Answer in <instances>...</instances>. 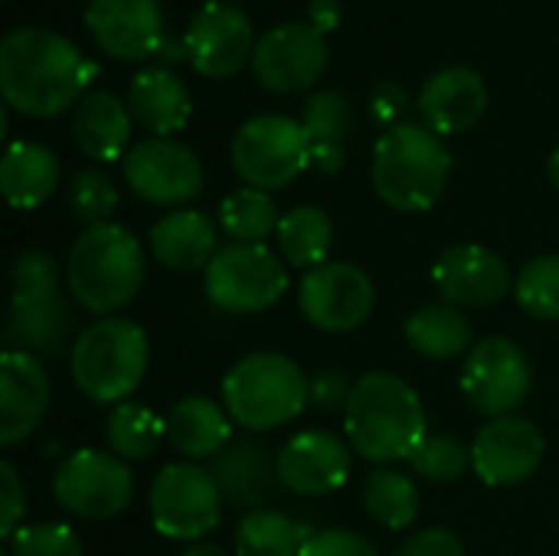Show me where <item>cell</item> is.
Returning a JSON list of instances; mask_svg holds the SVG:
<instances>
[{
  "mask_svg": "<svg viewBox=\"0 0 559 556\" xmlns=\"http://www.w3.org/2000/svg\"><path fill=\"white\" fill-rule=\"evenodd\" d=\"M547 174H550V184L559 190V147L547 157Z\"/></svg>",
  "mask_w": 559,
  "mask_h": 556,
  "instance_id": "cell-47",
  "label": "cell"
},
{
  "mask_svg": "<svg viewBox=\"0 0 559 556\" xmlns=\"http://www.w3.org/2000/svg\"><path fill=\"white\" fill-rule=\"evenodd\" d=\"M298 556H380L377 547L357 534V531H347V528H328V531H314L301 554Z\"/></svg>",
  "mask_w": 559,
  "mask_h": 556,
  "instance_id": "cell-40",
  "label": "cell"
},
{
  "mask_svg": "<svg viewBox=\"0 0 559 556\" xmlns=\"http://www.w3.org/2000/svg\"><path fill=\"white\" fill-rule=\"evenodd\" d=\"M354 383L347 380L344 370L337 367H324L308 380V406H314L318 413H337L347 410Z\"/></svg>",
  "mask_w": 559,
  "mask_h": 556,
  "instance_id": "cell-41",
  "label": "cell"
},
{
  "mask_svg": "<svg viewBox=\"0 0 559 556\" xmlns=\"http://www.w3.org/2000/svg\"><path fill=\"white\" fill-rule=\"evenodd\" d=\"M223 495L210 475L193 462H170L151 482V524L160 537L200 544L223 521Z\"/></svg>",
  "mask_w": 559,
  "mask_h": 556,
  "instance_id": "cell-10",
  "label": "cell"
},
{
  "mask_svg": "<svg viewBox=\"0 0 559 556\" xmlns=\"http://www.w3.org/2000/svg\"><path fill=\"white\" fill-rule=\"evenodd\" d=\"M514 298L534 321H559V256H534L514 279Z\"/></svg>",
  "mask_w": 559,
  "mask_h": 556,
  "instance_id": "cell-36",
  "label": "cell"
},
{
  "mask_svg": "<svg viewBox=\"0 0 559 556\" xmlns=\"http://www.w3.org/2000/svg\"><path fill=\"white\" fill-rule=\"evenodd\" d=\"M7 544H10L7 547L10 556H85L79 534L59 521L20 524Z\"/></svg>",
  "mask_w": 559,
  "mask_h": 556,
  "instance_id": "cell-39",
  "label": "cell"
},
{
  "mask_svg": "<svg viewBox=\"0 0 559 556\" xmlns=\"http://www.w3.org/2000/svg\"><path fill=\"white\" fill-rule=\"evenodd\" d=\"M13 301L3 324L7 351L33 357H59L72 347V305L59 288V265L49 252L23 249L10 262Z\"/></svg>",
  "mask_w": 559,
  "mask_h": 556,
  "instance_id": "cell-5",
  "label": "cell"
},
{
  "mask_svg": "<svg viewBox=\"0 0 559 556\" xmlns=\"http://www.w3.org/2000/svg\"><path fill=\"white\" fill-rule=\"evenodd\" d=\"M547 456V436L524 416H501L478 429L472 469L488 488H514L537 475Z\"/></svg>",
  "mask_w": 559,
  "mask_h": 556,
  "instance_id": "cell-16",
  "label": "cell"
},
{
  "mask_svg": "<svg viewBox=\"0 0 559 556\" xmlns=\"http://www.w3.org/2000/svg\"><path fill=\"white\" fill-rule=\"evenodd\" d=\"M95 75L98 66L56 29L16 26L0 43V92L10 108L29 118L66 111Z\"/></svg>",
  "mask_w": 559,
  "mask_h": 556,
  "instance_id": "cell-1",
  "label": "cell"
},
{
  "mask_svg": "<svg viewBox=\"0 0 559 556\" xmlns=\"http://www.w3.org/2000/svg\"><path fill=\"white\" fill-rule=\"evenodd\" d=\"M131 108L108 88H88L72 118V138L92 161H121L131 144Z\"/></svg>",
  "mask_w": 559,
  "mask_h": 556,
  "instance_id": "cell-25",
  "label": "cell"
},
{
  "mask_svg": "<svg viewBox=\"0 0 559 556\" xmlns=\"http://www.w3.org/2000/svg\"><path fill=\"white\" fill-rule=\"evenodd\" d=\"M229 157L246 187L269 193L288 187L311 167V141L298 118L282 111H262L239 125Z\"/></svg>",
  "mask_w": 559,
  "mask_h": 556,
  "instance_id": "cell-8",
  "label": "cell"
},
{
  "mask_svg": "<svg viewBox=\"0 0 559 556\" xmlns=\"http://www.w3.org/2000/svg\"><path fill=\"white\" fill-rule=\"evenodd\" d=\"M151 341L131 318H98L85 324L69 347V374L92 403H124L144 380Z\"/></svg>",
  "mask_w": 559,
  "mask_h": 556,
  "instance_id": "cell-6",
  "label": "cell"
},
{
  "mask_svg": "<svg viewBox=\"0 0 559 556\" xmlns=\"http://www.w3.org/2000/svg\"><path fill=\"white\" fill-rule=\"evenodd\" d=\"M393 556H465V544L449 528H426L416 531Z\"/></svg>",
  "mask_w": 559,
  "mask_h": 556,
  "instance_id": "cell-43",
  "label": "cell"
},
{
  "mask_svg": "<svg viewBox=\"0 0 559 556\" xmlns=\"http://www.w3.org/2000/svg\"><path fill=\"white\" fill-rule=\"evenodd\" d=\"M364 511L386 531H406L419 521L423 495L413 475L396 472L390 465H380L364 482Z\"/></svg>",
  "mask_w": 559,
  "mask_h": 556,
  "instance_id": "cell-32",
  "label": "cell"
},
{
  "mask_svg": "<svg viewBox=\"0 0 559 556\" xmlns=\"http://www.w3.org/2000/svg\"><path fill=\"white\" fill-rule=\"evenodd\" d=\"M0 556H10V554H0Z\"/></svg>",
  "mask_w": 559,
  "mask_h": 556,
  "instance_id": "cell-48",
  "label": "cell"
},
{
  "mask_svg": "<svg viewBox=\"0 0 559 556\" xmlns=\"http://www.w3.org/2000/svg\"><path fill=\"white\" fill-rule=\"evenodd\" d=\"M66 203H69V213L85 226L111 223V213L118 210V187L105 170L82 167L69 177Z\"/></svg>",
  "mask_w": 559,
  "mask_h": 556,
  "instance_id": "cell-37",
  "label": "cell"
},
{
  "mask_svg": "<svg viewBox=\"0 0 559 556\" xmlns=\"http://www.w3.org/2000/svg\"><path fill=\"white\" fill-rule=\"evenodd\" d=\"M331 49L324 33L308 20H288L265 29L252 49V75L272 92H301L321 79Z\"/></svg>",
  "mask_w": 559,
  "mask_h": 556,
  "instance_id": "cell-15",
  "label": "cell"
},
{
  "mask_svg": "<svg viewBox=\"0 0 559 556\" xmlns=\"http://www.w3.org/2000/svg\"><path fill=\"white\" fill-rule=\"evenodd\" d=\"M301 125L311 141V167L321 174H337L354 134V108L347 95L337 88H321L308 95L301 105Z\"/></svg>",
  "mask_w": 559,
  "mask_h": 556,
  "instance_id": "cell-27",
  "label": "cell"
},
{
  "mask_svg": "<svg viewBox=\"0 0 559 556\" xmlns=\"http://www.w3.org/2000/svg\"><path fill=\"white\" fill-rule=\"evenodd\" d=\"M167 442L187 459H213L233 442V416L210 397H187L167 416Z\"/></svg>",
  "mask_w": 559,
  "mask_h": 556,
  "instance_id": "cell-29",
  "label": "cell"
},
{
  "mask_svg": "<svg viewBox=\"0 0 559 556\" xmlns=\"http://www.w3.org/2000/svg\"><path fill=\"white\" fill-rule=\"evenodd\" d=\"M52 383L39 357L23 351L0 354V446H16L46 419Z\"/></svg>",
  "mask_w": 559,
  "mask_h": 556,
  "instance_id": "cell-21",
  "label": "cell"
},
{
  "mask_svg": "<svg viewBox=\"0 0 559 556\" xmlns=\"http://www.w3.org/2000/svg\"><path fill=\"white\" fill-rule=\"evenodd\" d=\"M308 380L292 357L255 351L223 377V406L246 433H272L308 410Z\"/></svg>",
  "mask_w": 559,
  "mask_h": 556,
  "instance_id": "cell-7",
  "label": "cell"
},
{
  "mask_svg": "<svg viewBox=\"0 0 559 556\" xmlns=\"http://www.w3.org/2000/svg\"><path fill=\"white\" fill-rule=\"evenodd\" d=\"M52 495L62 511L82 521L118 518L134 495L128 462L102 449H79L66 456L52 475Z\"/></svg>",
  "mask_w": 559,
  "mask_h": 556,
  "instance_id": "cell-11",
  "label": "cell"
},
{
  "mask_svg": "<svg viewBox=\"0 0 559 556\" xmlns=\"http://www.w3.org/2000/svg\"><path fill=\"white\" fill-rule=\"evenodd\" d=\"M180 556H229L223 547H216V544H193L190 551H183Z\"/></svg>",
  "mask_w": 559,
  "mask_h": 556,
  "instance_id": "cell-46",
  "label": "cell"
},
{
  "mask_svg": "<svg viewBox=\"0 0 559 556\" xmlns=\"http://www.w3.org/2000/svg\"><path fill=\"white\" fill-rule=\"evenodd\" d=\"M59 184V161L39 141H10L0 161V190L13 210L43 206Z\"/></svg>",
  "mask_w": 559,
  "mask_h": 556,
  "instance_id": "cell-28",
  "label": "cell"
},
{
  "mask_svg": "<svg viewBox=\"0 0 559 556\" xmlns=\"http://www.w3.org/2000/svg\"><path fill=\"white\" fill-rule=\"evenodd\" d=\"M203 292L210 305L226 315H259L288 292V269L265 242H229L206 265Z\"/></svg>",
  "mask_w": 559,
  "mask_h": 556,
  "instance_id": "cell-9",
  "label": "cell"
},
{
  "mask_svg": "<svg viewBox=\"0 0 559 556\" xmlns=\"http://www.w3.org/2000/svg\"><path fill=\"white\" fill-rule=\"evenodd\" d=\"M121 174L138 200L174 210L200 197L206 184L203 164L187 144L154 134L128 147V154L121 157Z\"/></svg>",
  "mask_w": 559,
  "mask_h": 556,
  "instance_id": "cell-12",
  "label": "cell"
},
{
  "mask_svg": "<svg viewBox=\"0 0 559 556\" xmlns=\"http://www.w3.org/2000/svg\"><path fill=\"white\" fill-rule=\"evenodd\" d=\"M350 442L328 429L295 433L275 452L278 482L298 498H324L350 478Z\"/></svg>",
  "mask_w": 559,
  "mask_h": 556,
  "instance_id": "cell-18",
  "label": "cell"
},
{
  "mask_svg": "<svg viewBox=\"0 0 559 556\" xmlns=\"http://www.w3.org/2000/svg\"><path fill=\"white\" fill-rule=\"evenodd\" d=\"M344 436L350 449L377 469L409 462L429 439L426 406L409 380L390 370H370L354 380L344 410Z\"/></svg>",
  "mask_w": 559,
  "mask_h": 556,
  "instance_id": "cell-2",
  "label": "cell"
},
{
  "mask_svg": "<svg viewBox=\"0 0 559 556\" xmlns=\"http://www.w3.org/2000/svg\"><path fill=\"white\" fill-rule=\"evenodd\" d=\"M187 59L203 75H233L255 49V29L233 0H206L183 29Z\"/></svg>",
  "mask_w": 559,
  "mask_h": 556,
  "instance_id": "cell-17",
  "label": "cell"
},
{
  "mask_svg": "<svg viewBox=\"0 0 559 556\" xmlns=\"http://www.w3.org/2000/svg\"><path fill=\"white\" fill-rule=\"evenodd\" d=\"M151 252L170 272H206L219 252L216 223L203 210H170L151 226Z\"/></svg>",
  "mask_w": 559,
  "mask_h": 556,
  "instance_id": "cell-23",
  "label": "cell"
},
{
  "mask_svg": "<svg viewBox=\"0 0 559 556\" xmlns=\"http://www.w3.org/2000/svg\"><path fill=\"white\" fill-rule=\"evenodd\" d=\"M278 220L275 200L255 187H239L219 203V226L233 242H265L272 233H278Z\"/></svg>",
  "mask_w": 559,
  "mask_h": 556,
  "instance_id": "cell-35",
  "label": "cell"
},
{
  "mask_svg": "<svg viewBox=\"0 0 559 556\" xmlns=\"http://www.w3.org/2000/svg\"><path fill=\"white\" fill-rule=\"evenodd\" d=\"M26 514V485L13 462H0V537H13Z\"/></svg>",
  "mask_w": 559,
  "mask_h": 556,
  "instance_id": "cell-42",
  "label": "cell"
},
{
  "mask_svg": "<svg viewBox=\"0 0 559 556\" xmlns=\"http://www.w3.org/2000/svg\"><path fill=\"white\" fill-rule=\"evenodd\" d=\"M210 475L226 505L249 511L269 495L272 482H278L275 459L255 439H233L219 456L210 459Z\"/></svg>",
  "mask_w": 559,
  "mask_h": 556,
  "instance_id": "cell-26",
  "label": "cell"
},
{
  "mask_svg": "<svg viewBox=\"0 0 559 556\" xmlns=\"http://www.w3.org/2000/svg\"><path fill=\"white\" fill-rule=\"evenodd\" d=\"M403 338L426 360H452L475 347L472 321L465 318L462 308L449 301L416 308L403 324Z\"/></svg>",
  "mask_w": 559,
  "mask_h": 556,
  "instance_id": "cell-30",
  "label": "cell"
},
{
  "mask_svg": "<svg viewBox=\"0 0 559 556\" xmlns=\"http://www.w3.org/2000/svg\"><path fill=\"white\" fill-rule=\"evenodd\" d=\"M373 305H377L373 279L347 259H328L324 265L305 272L298 285L301 318L328 334L357 331L373 315Z\"/></svg>",
  "mask_w": 559,
  "mask_h": 556,
  "instance_id": "cell-14",
  "label": "cell"
},
{
  "mask_svg": "<svg viewBox=\"0 0 559 556\" xmlns=\"http://www.w3.org/2000/svg\"><path fill=\"white\" fill-rule=\"evenodd\" d=\"M373 187L396 213H426L445 193L452 154L423 121H400L373 144Z\"/></svg>",
  "mask_w": 559,
  "mask_h": 556,
  "instance_id": "cell-4",
  "label": "cell"
},
{
  "mask_svg": "<svg viewBox=\"0 0 559 556\" xmlns=\"http://www.w3.org/2000/svg\"><path fill=\"white\" fill-rule=\"evenodd\" d=\"M534 383L531 360L521 344L511 338L478 341L462 364V393L475 413L488 419L514 416L524 406Z\"/></svg>",
  "mask_w": 559,
  "mask_h": 556,
  "instance_id": "cell-13",
  "label": "cell"
},
{
  "mask_svg": "<svg viewBox=\"0 0 559 556\" xmlns=\"http://www.w3.org/2000/svg\"><path fill=\"white\" fill-rule=\"evenodd\" d=\"M406 105H409V95L400 82H380L370 95V115L373 121L383 125V131L400 125V115L406 111Z\"/></svg>",
  "mask_w": 559,
  "mask_h": 556,
  "instance_id": "cell-44",
  "label": "cell"
},
{
  "mask_svg": "<svg viewBox=\"0 0 559 556\" xmlns=\"http://www.w3.org/2000/svg\"><path fill=\"white\" fill-rule=\"evenodd\" d=\"M160 439H167V419H160L144 403L124 400L105 419V446L121 462H144L157 452Z\"/></svg>",
  "mask_w": 559,
  "mask_h": 556,
  "instance_id": "cell-34",
  "label": "cell"
},
{
  "mask_svg": "<svg viewBox=\"0 0 559 556\" xmlns=\"http://www.w3.org/2000/svg\"><path fill=\"white\" fill-rule=\"evenodd\" d=\"M128 108L154 138L177 134L193 111L187 82L167 66H147L128 82Z\"/></svg>",
  "mask_w": 559,
  "mask_h": 556,
  "instance_id": "cell-24",
  "label": "cell"
},
{
  "mask_svg": "<svg viewBox=\"0 0 559 556\" xmlns=\"http://www.w3.org/2000/svg\"><path fill=\"white\" fill-rule=\"evenodd\" d=\"M275 239H278V256L292 269L311 272L328 262V252L334 246V220L321 206L301 203L278 220Z\"/></svg>",
  "mask_w": 559,
  "mask_h": 556,
  "instance_id": "cell-31",
  "label": "cell"
},
{
  "mask_svg": "<svg viewBox=\"0 0 559 556\" xmlns=\"http://www.w3.org/2000/svg\"><path fill=\"white\" fill-rule=\"evenodd\" d=\"M341 13H344L341 0H308V23H314L321 33L334 29L341 23Z\"/></svg>",
  "mask_w": 559,
  "mask_h": 556,
  "instance_id": "cell-45",
  "label": "cell"
},
{
  "mask_svg": "<svg viewBox=\"0 0 559 556\" xmlns=\"http://www.w3.org/2000/svg\"><path fill=\"white\" fill-rule=\"evenodd\" d=\"M432 282L455 308H495L514 292L508 262L478 242L445 249L432 265Z\"/></svg>",
  "mask_w": 559,
  "mask_h": 556,
  "instance_id": "cell-19",
  "label": "cell"
},
{
  "mask_svg": "<svg viewBox=\"0 0 559 556\" xmlns=\"http://www.w3.org/2000/svg\"><path fill=\"white\" fill-rule=\"evenodd\" d=\"M311 534L275 508H252L236 524V556H298Z\"/></svg>",
  "mask_w": 559,
  "mask_h": 556,
  "instance_id": "cell-33",
  "label": "cell"
},
{
  "mask_svg": "<svg viewBox=\"0 0 559 556\" xmlns=\"http://www.w3.org/2000/svg\"><path fill=\"white\" fill-rule=\"evenodd\" d=\"M144 249L138 236L118 223L85 226L66 259V288L88 315L111 318L128 308L144 285Z\"/></svg>",
  "mask_w": 559,
  "mask_h": 556,
  "instance_id": "cell-3",
  "label": "cell"
},
{
  "mask_svg": "<svg viewBox=\"0 0 559 556\" xmlns=\"http://www.w3.org/2000/svg\"><path fill=\"white\" fill-rule=\"evenodd\" d=\"M85 26L95 43L118 59L157 56L167 33L160 0H88Z\"/></svg>",
  "mask_w": 559,
  "mask_h": 556,
  "instance_id": "cell-20",
  "label": "cell"
},
{
  "mask_svg": "<svg viewBox=\"0 0 559 556\" xmlns=\"http://www.w3.org/2000/svg\"><path fill=\"white\" fill-rule=\"evenodd\" d=\"M488 105V85L472 66H442L419 88V115L439 138L472 128Z\"/></svg>",
  "mask_w": 559,
  "mask_h": 556,
  "instance_id": "cell-22",
  "label": "cell"
},
{
  "mask_svg": "<svg viewBox=\"0 0 559 556\" xmlns=\"http://www.w3.org/2000/svg\"><path fill=\"white\" fill-rule=\"evenodd\" d=\"M413 475L432 485H452L472 469V449L455 436H429L409 459Z\"/></svg>",
  "mask_w": 559,
  "mask_h": 556,
  "instance_id": "cell-38",
  "label": "cell"
}]
</instances>
